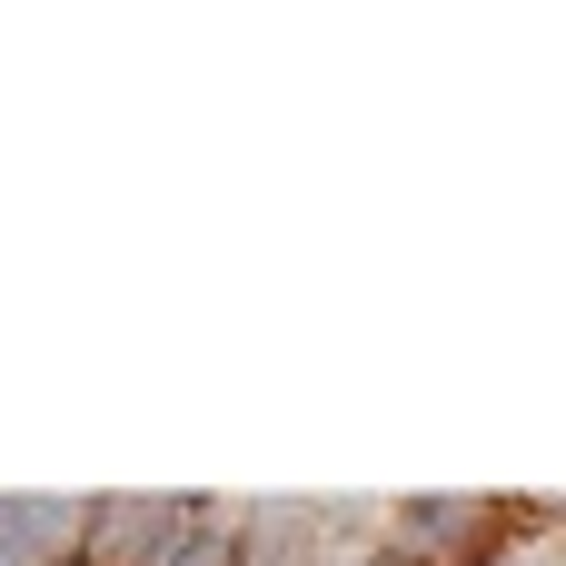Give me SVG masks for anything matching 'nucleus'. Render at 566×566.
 <instances>
[{"label": "nucleus", "instance_id": "f257e3e1", "mask_svg": "<svg viewBox=\"0 0 566 566\" xmlns=\"http://www.w3.org/2000/svg\"><path fill=\"white\" fill-rule=\"evenodd\" d=\"M209 517H219L209 497H99L90 507V537H80V566H159Z\"/></svg>", "mask_w": 566, "mask_h": 566}, {"label": "nucleus", "instance_id": "f03ea898", "mask_svg": "<svg viewBox=\"0 0 566 566\" xmlns=\"http://www.w3.org/2000/svg\"><path fill=\"white\" fill-rule=\"evenodd\" d=\"M90 537V507L70 497H0V566H70Z\"/></svg>", "mask_w": 566, "mask_h": 566}, {"label": "nucleus", "instance_id": "7ed1b4c3", "mask_svg": "<svg viewBox=\"0 0 566 566\" xmlns=\"http://www.w3.org/2000/svg\"><path fill=\"white\" fill-rule=\"evenodd\" d=\"M488 517H497V507H468V497H408V507H398V537H408L398 557L428 566V557H448V547H478Z\"/></svg>", "mask_w": 566, "mask_h": 566}, {"label": "nucleus", "instance_id": "20e7f679", "mask_svg": "<svg viewBox=\"0 0 566 566\" xmlns=\"http://www.w3.org/2000/svg\"><path fill=\"white\" fill-rule=\"evenodd\" d=\"M318 547V507H249V547H239V566H298Z\"/></svg>", "mask_w": 566, "mask_h": 566}, {"label": "nucleus", "instance_id": "39448f33", "mask_svg": "<svg viewBox=\"0 0 566 566\" xmlns=\"http://www.w3.org/2000/svg\"><path fill=\"white\" fill-rule=\"evenodd\" d=\"M159 566H239V537H219V517H209V527H189Z\"/></svg>", "mask_w": 566, "mask_h": 566}, {"label": "nucleus", "instance_id": "423d86ee", "mask_svg": "<svg viewBox=\"0 0 566 566\" xmlns=\"http://www.w3.org/2000/svg\"><path fill=\"white\" fill-rule=\"evenodd\" d=\"M358 566H418V557H358Z\"/></svg>", "mask_w": 566, "mask_h": 566}, {"label": "nucleus", "instance_id": "0eeeda50", "mask_svg": "<svg viewBox=\"0 0 566 566\" xmlns=\"http://www.w3.org/2000/svg\"><path fill=\"white\" fill-rule=\"evenodd\" d=\"M468 566H497V557H468Z\"/></svg>", "mask_w": 566, "mask_h": 566}]
</instances>
